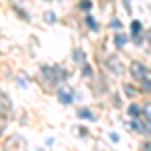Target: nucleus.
<instances>
[{"instance_id":"obj_9","label":"nucleus","mask_w":151,"mask_h":151,"mask_svg":"<svg viewBox=\"0 0 151 151\" xmlns=\"http://www.w3.org/2000/svg\"><path fill=\"white\" fill-rule=\"evenodd\" d=\"M129 113H131V115H139V109H137V107H129Z\"/></svg>"},{"instance_id":"obj_3","label":"nucleus","mask_w":151,"mask_h":151,"mask_svg":"<svg viewBox=\"0 0 151 151\" xmlns=\"http://www.w3.org/2000/svg\"><path fill=\"white\" fill-rule=\"evenodd\" d=\"M79 117H87L91 121V119H93V113H91L89 109H81V111H79Z\"/></svg>"},{"instance_id":"obj_7","label":"nucleus","mask_w":151,"mask_h":151,"mask_svg":"<svg viewBox=\"0 0 151 151\" xmlns=\"http://www.w3.org/2000/svg\"><path fill=\"white\" fill-rule=\"evenodd\" d=\"M145 113H147V121L151 123V105H147V107H145Z\"/></svg>"},{"instance_id":"obj_8","label":"nucleus","mask_w":151,"mask_h":151,"mask_svg":"<svg viewBox=\"0 0 151 151\" xmlns=\"http://www.w3.org/2000/svg\"><path fill=\"white\" fill-rule=\"evenodd\" d=\"M115 42H117L119 47H121V44H125V36H121V34H119V36H117V40H115Z\"/></svg>"},{"instance_id":"obj_10","label":"nucleus","mask_w":151,"mask_h":151,"mask_svg":"<svg viewBox=\"0 0 151 151\" xmlns=\"http://www.w3.org/2000/svg\"><path fill=\"white\" fill-rule=\"evenodd\" d=\"M47 20H50V22H52V20H54V14H52V12H49V14H47Z\"/></svg>"},{"instance_id":"obj_2","label":"nucleus","mask_w":151,"mask_h":151,"mask_svg":"<svg viewBox=\"0 0 151 151\" xmlns=\"http://www.w3.org/2000/svg\"><path fill=\"white\" fill-rule=\"evenodd\" d=\"M56 95H59V99L63 101V103H65V105H68V103H71V101H73V97H71V95H68L67 91H65V89H59V93H56Z\"/></svg>"},{"instance_id":"obj_1","label":"nucleus","mask_w":151,"mask_h":151,"mask_svg":"<svg viewBox=\"0 0 151 151\" xmlns=\"http://www.w3.org/2000/svg\"><path fill=\"white\" fill-rule=\"evenodd\" d=\"M131 73H133V77L137 81H141V83L145 85L147 91H151V83L147 81V71H145V67H143L141 63H133V65H131Z\"/></svg>"},{"instance_id":"obj_5","label":"nucleus","mask_w":151,"mask_h":151,"mask_svg":"<svg viewBox=\"0 0 151 151\" xmlns=\"http://www.w3.org/2000/svg\"><path fill=\"white\" fill-rule=\"evenodd\" d=\"M87 26H91L93 30H97V24H95V20H93V18H87Z\"/></svg>"},{"instance_id":"obj_6","label":"nucleus","mask_w":151,"mask_h":151,"mask_svg":"<svg viewBox=\"0 0 151 151\" xmlns=\"http://www.w3.org/2000/svg\"><path fill=\"white\" fill-rule=\"evenodd\" d=\"M81 8H83V10L91 8V2H89V0H83V2H81Z\"/></svg>"},{"instance_id":"obj_4","label":"nucleus","mask_w":151,"mask_h":151,"mask_svg":"<svg viewBox=\"0 0 151 151\" xmlns=\"http://www.w3.org/2000/svg\"><path fill=\"white\" fill-rule=\"evenodd\" d=\"M131 30H133V32H139V30H141V24H139L137 20H135L133 24H131Z\"/></svg>"}]
</instances>
